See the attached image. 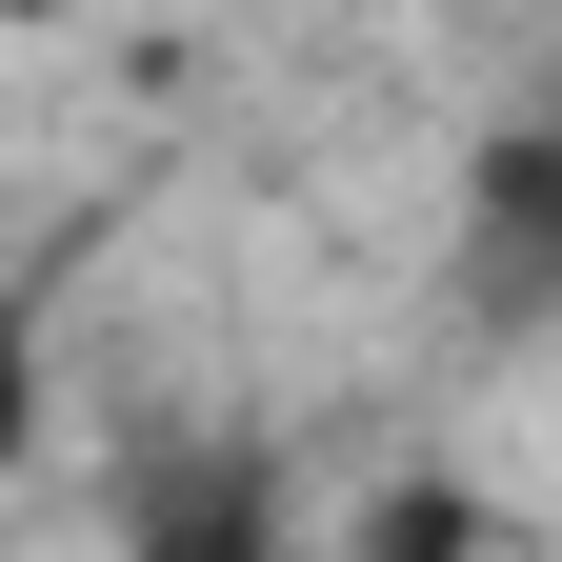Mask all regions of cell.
<instances>
[{"label": "cell", "instance_id": "obj_2", "mask_svg": "<svg viewBox=\"0 0 562 562\" xmlns=\"http://www.w3.org/2000/svg\"><path fill=\"white\" fill-rule=\"evenodd\" d=\"M41 422H60V382H41V302H0V482L41 462Z\"/></svg>", "mask_w": 562, "mask_h": 562}, {"label": "cell", "instance_id": "obj_1", "mask_svg": "<svg viewBox=\"0 0 562 562\" xmlns=\"http://www.w3.org/2000/svg\"><path fill=\"white\" fill-rule=\"evenodd\" d=\"M121 562H302V482L261 442H161L121 462Z\"/></svg>", "mask_w": 562, "mask_h": 562}, {"label": "cell", "instance_id": "obj_3", "mask_svg": "<svg viewBox=\"0 0 562 562\" xmlns=\"http://www.w3.org/2000/svg\"><path fill=\"white\" fill-rule=\"evenodd\" d=\"M362 562H462V503H382V522H362Z\"/></svg>", "mask_w": 562, "mask_h": 562}]
</instances>
